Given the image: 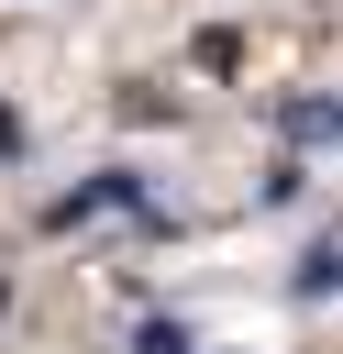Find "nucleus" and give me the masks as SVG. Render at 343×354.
Segmentation results:
<instances>
[{"label":"nucleus","mask_w":343,"mask_h":354,"mask_svg":"<svg viewBox=\"0 0 343 354\" xmlns=\"http://www.w3.org/2000/svg\"><path fill=\"white\" fill-rule=\"evenodd\" d=\"M133 199H144V188H133V177H89V188H66V199H55V210H44V221H55V232H77V221H89V210H133Z\"/></svg>","instance_id":"1"},{"label":"nucleus","mask_w":343,"mask_h":354,"mask_svg":"<svg viewBox=\"0 0 343 354\" xmlns=\"http://www.w3.org/2000/svg\"><path fill=\"white\" fill-rule=\"evenodd\" d=\"M288 133H299V144H343V111H332V100H288Z\"/></svg>","instance_id":"3"},{"label":"nucleus","mask_w":343,"mask_h":354,"mask_svg":"<svg viewBox=\"0 0 343 354\" xmlns=\"http://www.w3.org/2000/svg\"><path fill=\"white\" fill-rule=\"evenodd\" d=\"M332 288H343V232H321L310 266H299V299H332Z\"/></svg>","instance_id":"2"},{"label":"nucleus","mask_w":343,"mask_h":354,"mask_svg":"<svg viewBox=\"0 0 343 354\" xmlns=\"http://www.w3.org/2000/svg\"><path fill=\"white\" fill-rule=\"evenodd\" d=\"M11 144H22V122H11V111H0V155H11Z\"/></svg>","instance_id":"5"},{"label":"nucleus","mask_w":343,"mask_h":354,"mask_svg":"<svg viewBox=\"0 0 343 354\" xmlns=\"http://www.w3.org/2000/svg\"><path fill=\"white\" fill-rule=\"evenodd\" d=\"M133 354H188V332H177V321H144V332H133Z\"/></svg>","instance_id":"4"}]
</instances>
